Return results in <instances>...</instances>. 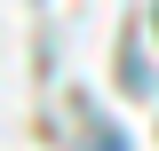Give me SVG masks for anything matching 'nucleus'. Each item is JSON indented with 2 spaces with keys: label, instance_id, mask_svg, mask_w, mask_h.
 I'll return each mask as SVG.
<instances>
[{
  "label": "nucleus",
  "instance_id": "nucleus-1",
  "mask_svg": "<svg viewBox=\"0 0 159 151\" xmlns=\"http://www.w3.org/2000/svg\"><path fill=\"white\" fill-rule=\"evenodd\" d=\"M88 151H127V135H119L111 119H96V127H88Z\"/></svg>",
  "mask_w": 159,
  "mask_h": 151
}]
</instances>
